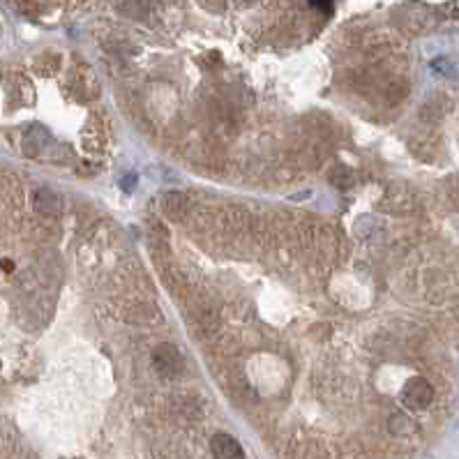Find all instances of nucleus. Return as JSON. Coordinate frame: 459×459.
Instances as JSON below:
<instances>
[{
	"label": "nucleus",
	"instance_id": "1",
	"mask_svg": "<svg viewBox=\"0 0 459 459\" xmlns=\"http://www.w3.org/2000/svg\"><path fill=\"white\" fill-rule=\"evenodd\" d=\"M431 399H434V388H431L429 381L422 379V376L409 379L402 390V402L411 409H425L427 404H431Z\"/></svg>",
	"mask_w": 459,
	"mask_h": 459
},
{
	"label": "nucleus",
	"instance_id": "2",
	"mask_svg": "<svg viewBox=\"0 0 459 459\" xmlns=\"http://www.w3.org/2000/svg\"><path fill=\"white\" fill-rule=\"evenodd\" d=\"M210 453L215 459H245L243 446L231 434H215L210 441Z\"/></svg>",
	"mask_w": 459,
	"mask_h": 459
},
{
	"label": "nucleus",
	"instance_id": "4",
	"mask_svg": "<svg viewBox=\"0 0 459 459\" xmlns=\"http://www.w3.org/2000/svg\"><path fill=\"white\" fill-rule=\"evenodd\" d=\"M35 206H38V210H42V213H58V197H53L49 189H40L38 194H35Z\"/></svg>",
	"mask_w": 459,
	"mask_h": 459
},
{
	"label": "nucleus",
	"instance_id": "5",
	"mask_svg": "<svg viewBox=\"0 0 459 459\" xmlns=\"http://www.w3.org/2000/svg\"><path fill=\"white\" fill-rule=\"evenodd\" d=\"M123 189H125V192H134V189H136V176L123 178Z\"/></svg>",
	"mask_w": 459,
	"mask_h": 459
},
{
	"label": "nucleus",
	"instance_id": "3",
	"mask_svg": "<svg viewBox=\"0 0 459 459\" xmlns=\"http://www.w3.org/2000/svg\"><path fill=\"white\" fill-rule=\"evenodd\" d=\"M155 367H157V372L162 376H173L176 372H180L182 358L178 353V348L171 344H162L157 348V353H155Z\"/></svg>",
	"mask_w": 459,
	"mask_h": 459
}]
</instances>
